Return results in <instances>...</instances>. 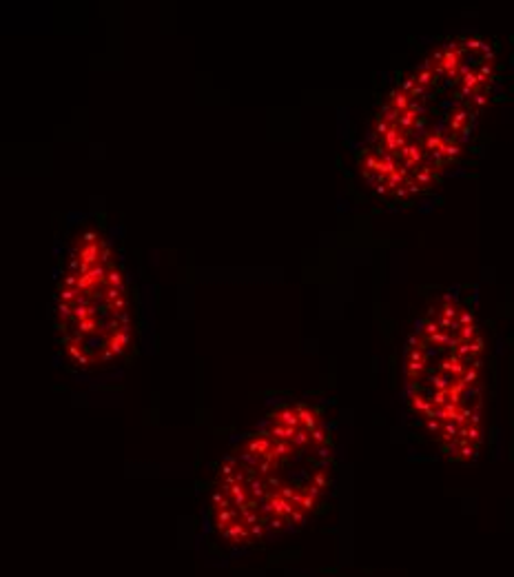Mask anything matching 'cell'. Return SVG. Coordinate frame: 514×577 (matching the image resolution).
Segmentation results:
<instances>
[{"label": "cell", "mask_w": 514, "mask_h": 577, "mask_svg": "<svg viewBox=\"0 0 514 577\" xmlns=\"http://www.w3.org/2000/svg\"><path fill=\"white\" fill-rule=\"evenodd\" d=\"M403 398L446 460L479 455L485 438V340L474 311L454 293L439 296L408 336Z\"/></svg>", "instance_id": "obj_3"}, {"label": "cell", "mask_w": 514, "mask_h": 577, "mask_svg": "<svg viewBox=\"0 0 514 577\" xmlns=\"http://www.w3.org/2000/svg\"><path fill=\"white\" fill-rule=\"evenodd\" d=\"M332 479V435L321 411L288 402L264 417L224 460L211 495L215 533L248 546L313 517Z\"/></svg>", "instance_id": "obj_2"}, {"label": "cell", "mask_w": 514, "mask_h": 577, "mask_svg": "<svg viewBox=\"0 0 514 577\" xmlns=\"http://www.w3.org/2000/svg\"><path fill=\"white\" fill-rule=\"evenodd\" d=\"M56 331L78 369L113 364L131 344V306L115 253L100 233H82L69 251L56 300Z\"/></svg>", "instance_id": "obj_4"}, {"label": "cell", "mask_w": 514, "mask_h": 577, "mask_svg": "<svg viewBox=\"0 0 514 577\" xmlns=\"http://www.w3.org/2000/svg\"><path fill=\"white\" fill-rule=\"evenodd\" d=\"M494 47L468 36L443 42L388 94L368 131L361 173L390 200L430 191L463 156L490 102Z\"/></svg>", "instance_id": "obj_1"}]
</instances>
